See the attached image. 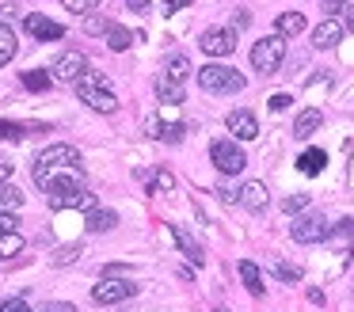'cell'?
I'll use <instances>...</instances> for the list:
<instances>
[{
  "instance_id": "obj_25",
  "label": "cell",
  "mask_w": 354,
  "mask_h": 312,
  "mask_svg": "<svg viewBox=\"0 0 354 312\" xmlns=\"http://www.w3.org/2000/svg\"><path fill=\"white\" fill-rule=\"evenodd\" d=\"M80 255H84V248H80V244H65V248L54 251V266H69V263H77Z\"/></svg>"
},
{
  "instance_id": "obj_27",
  "label": "cell",
  "mask_w": 354,
  "mask_h": 312,
  "mask_svg": "<svg viewBox=\"0 0 354 312\" xmlns=\"http://www.w3.org/2000/svg\"><path fill=\"white\" fill-rule=\"evenodd\" d=\"M24 88H27V91H46V88H50V73H39V68L24 73Z\"/></svg>"
},
{
  "instance_id": "obj_15",
  "label": "cell",
  "mask_w": 354,
  "mask_h": 312,
  "mask_svg": "<svg viewBox=\"0 0 354 312\" xmlns=\"http://www.w3.org/2000/svg\"><path fill=\"white\" fill-rule=\"evenodd\" d=\"M171 240H176V244H179V251H183V255H187V259H191V263H194V266H202V259H206V255H202V244H198V240H194V236H191V232H187V228H183V225H171Z\"/></svg>"
},
{
  "instance_id": "obj_11",
  "label": "cell",
  "mask_w": 354,
  "mask_h": 312,
  "mask_svg": "<svg viewBox=\"0 0 354 312\" xmlns=\"http://www.w3.org/2000/svg\"><path fill=\"white\" fill-rule=\"evenodd\" d=\"M225 126H229V134L236 137V141H255V137H259V122H255L252 111H232Z\"/></svg>"
},
{
  "instance_id": "obj_8",
  "label": "cell",
  "mask_w": 354,
  "mask_h": 312,
  "mask_svg": "<svg viewBox=\"0 0 354 312\" xmlns=\"http://www.w3.org/2000/svg\"><path fill=\"white\" fill-rule=\"evenodd\" d=\"M232 50H236V30H229V27L202 30V53H209V57H229Z\"/></svg>"
},
{
  "instance_id": "obj_17",
  "label": "cell",
  "mask_w": 354,
  "mask_h": 312,
  "mask_svg": "<svg viewBox=\"0 0 354 312\" xmlns=\"http://www.w3.org/2000/svg\"><path fill=\"white\" fill-rule=\"evenodd\" d=\"M138 179L149 187V194H160V190H171V187H176V175L164 172V167H156V172H138Z\"/></svg>"
},
{
  "instance_id": "obj_5",
  "label": "cell",
  "mask_w": 354,
  "mask_h": 312,
  "mask_svg": "<svg viewBox=\"0 0 354 312\" xmlns=\"http://www.w3.org/2000/svg\"><path fill=\"white\" fill-rule=\"evenodd\" d=\"M209 160L217 164V172L221 175H240L248 167V156H244V149H240L232 137H221V141H214L209 145Z\"/></svg>"
},
{
  "instance_id": "obj_6",
  "label": "cell",
  "mask_w": 354,
  "mask_h": 312,
  "mask_svg": "<svg viewBox=\"0 0 354 312\" xmlns=\"http://www.w3.org/2000/svg\"><path fill=\"white\" fill-rule=\"evenodd\" d=\"M290 236L297 244H320V240H328V236H331V225L320 217V213H305L301 221H293V225H290Z\"/></svg>"
},
{
  "instance_id": "obj_10",
  "label": "cell",
  "mask_w": 354,
  "mask_h": 312,
  "mask_svg": "<svg viewBox=\"0 0 354 312\" xmlns=\"http://www.w3.org/2000/svg\"><path fill=\"white\" fill-rule=\"evenodd\" d=\"M24 27H27V35H31V38H39V42H57V38L65 35V27H62V23L46 19V15H39V12L24 15Z\"/></svg>"
},
{
  "instance_id": "obj_37",
  "label": "cell",
  "mask_w": 354,
  "mask_h": 312,
  "mask_svg": "<svg viewBox=\"0 0 354 312\" xmlns=\"http://www.w3.org/2000/svg\"><path fill=\"white\" fill-rule=\"evenodd\" d=\"M187 4H191V0H164V12H168V15L171 12H183Z\"/></svg>"
},
{
  "instance_id": "obj_22",
  "label": "cell",
  "mask_w": 354,
  "mask_h": 312,
  "mask_svg": "<svg viewBox=\"0 0 354 312\" xmlns=\"http://www.w3.org/2000/svg\"><path fill=\"white\" fill-rule=\"evenodd\" d=\"M16 50H19V38H16V30H12L8 23H0V68H4L12 57H16Z\"/></svg>"
},
{
  "instance_id": "obj_31",
  "label": "cell",
  "mask_w": 354,
  "mask_h": 312,
  "mask_svg": "<svg viewBox=\"0 0 354 312\" xmlns=\"http://www.w3.org/2000/svg\"><path fill=\"white\" fill-rule=\"evenodd\" d=\"M16 228H19L16 213H0V236H16Z\"/></svg>"
},
{
  "instance_id": "obj_14",
  "label": "cell",
  "mask_w": 354,
  "mask_h": 312,
  "mask_svg": "<svg viewBox=\"0 0 354 312\" xmlns=\"http://www.w3.org/2000/svg\"><path fill=\"white\" fill-rule=\"evenodd\" d=\"M339 38H343V23H339V19H324L320 27L313 30V46H316V50H331V46H339Z\"/></svg>"
},
{
  "instance_id": "obj_38",
  "label": "cell",
  "mask_w": 354,
  "mask_h": 312,
  "mask_svg": "<svg viewBox=\"0 0 354 312\" xmlns=\"http://www.w3.org/2000/svg\"><path fill=\"white\" fill-rule=\"evenodd\" d=\"M290 107V95H270V111H286Z\"/></svg>"
},
{
  "instance_id": "obj_26",
  "label": "cell",
  "mask_w": 354,
  "mask_h": 312,
  "mask_svg": "<svg viewBox=\"0 0 354 312\" xmlns=\"http://www.w3.org/2000/svg\"><path fill=\"white\" fill-rule=\"evenodd\" d=\"M274 278H278V282H286V286H297V282H301V266L282 263V259H278V263H274Z\"/></svg>"
},
{
  "instance_id": "obj_18",
  "label": "cell",
  "mask_w": 354,
  "mask_h": 312,
  "mask_svg": "<svg viewBox=\"0 0 354 312\" xmlns=\"http://www.w3.org/2000/svg\"><path fill=\"white\" fill-rule=\"evenodd\" d=\"M236 270H240V278H244L248 293H252V297H263V289H267V286H263V270H259V266H255L252 259H240Z\"/></svg>"
},
{
  "instance_id": "obj_30",
  "label": "cell",
  "mask_w": 354,
  "mask_h": 312,
  "mask_svg": "<svg viewBox=\"0 0 354 312\" xmlns=\"http://www.w3.org/2000/svg\"><path fill=\"white\" fill-rule=\"evenodd\" d=\"M0 141H24V126H19V122L0 118Z\"/></svg>"
},
{
  "instance_id": "obj_24",
  "label": "cell",
  "mask_w": 354,
  "mask_h": 312,
  "mask_svg": "<svg viewBox=\"0 0 354 312\" xmlns=\"http://www.w3.org/2000/svg\"><path fill=\"white\" fill-rule=\"evenodd\" d=\"M130 42H133V35H130V30H126V27H118V23H115V27L107 30V46H111V50H115V53L130 50Z\"/></svg>"
},
{
  "instance_id": "obj_41",
  "label": "cell",
  "mask_w": 354,
  "mask_h": 312,
  "mask_svg": "<svg viewBox=\"0 0 354 312\" xmlns=\"http://www.w3.org/2000/svg\"><path fill=\"white\" fill-rule=\"evenodd\" d=\"M324 8H328V12H339V8H343L346 12V0H324Z\"/></svg>"
},
{
  "instance_id": "obj_42",
  "label": "cell",
  "mask_w": 354,
  "mask_h": 312,
  "mask_svg": "<svg viewBox=\"0 0 354 312\" xmlns=\"http://www.w3.org/2000/svg\"><path fill=\"white\" fill-rule=\"evenodd\" d=\"M343 30H354V8H346V15H343Z\"/></svg>"
},
{
  "instance_id": "obj_44",
  "label": "cell",
  "mask_w": 354,
  "mask_h": 312,
  "mask_svg": "<svg viewBox=\"0 0 354 312\" xmlns=\"http://www.w3.org/2000/svg\"><path fill=\"white\" fill-rule=\"evenodd\" d=\"M351 255H354V251H351Z\"/></svg>"
},
{
  "instance_id": "obj_36",
  "label": "cell",
  "mask_w": 354,
  "mask_h": 312,
  "mask_svg": "<svg viewBox=\"0 0 354 312\" xmlns=\"http://www.w3.org/2000/svg\"><path fill=\"white\" fill-rule=\"evenodd\" d=\"M351 232H354V217H343L335 228H331V236H351Z\"/></svg>"
},
{
  "instance_id": "obj_9",
  "label": "cell",
  "mask_w": 354,
  "mask_h": 312,
  "mask_svg": "<svg viewBox=\"0 0 354 312\" xmlns=\"http://www.w3.org/2000/svg\"><path fill=\"white\" fill-rule=\"evenodd\" d=\"M50 73H54V80H65V84H77L80 76L88 73V57L80 50H69V53H62V57L54 61V68H50Z\"/></svg>"
},
{
  "instance_id": "obj_23",
  "label": "cell",
  "mask_w": 354,
  "mask_h": 312,
  "mask_svg": "<svg viewBox=\"0 0 354 312\" xmlns=\"http://www.w3.org/2000/svg\"><path fill=\"white\" fill-rule=\"evenodd\" d=\"M16 205H24V194L12 183H0V213H12Z\"/></svg>"
},
{
  "instance_id": "obj_33",
  "label": "cell",
  "mask_w": 354,
  "mask_h": 312,
  "mask_svg": "<svg viewBox=\"0 0 354 312\" xmlns=\"http://www.w3.org/2000/svg\"><path fill=\"white\" fill-rule=\"evenodd\" d=\"M305 205H308V194H290V198L282 202V210H286V213H301Z\"/></svg>"
},
{
  "instance_id": "obj_32",
  "label": "cell",
  "mask_w": 354,
  "mask_h": 312,
  "mask_svg": "<svg viewBox=\"0 0 354 312\" xmlns=\"http://www.w3.org/2000/svg\"><path fill=\"white\" fill-rule=\"evenodd\" d=\"M62 4L69 8V12H88V15H92V8H100L103 0H62Z\"/></svg>"
},
{
  "instance_id": "obj_1",
  "label": "cell",
  "mask_w": 354,
  "mask_h": 312,
  "mask_svg": "<svg viewBox=\"0 0 354 312\" xmlns=\"http://www.w3.org/2000/svg\"><path fill=\"white\" fill-rule=\"evenodd\" d=\"M65 172H80V152L73 145H50L35 156V183L39 187H50V179Z\"/></svg>"
},
{
  "instance_id": "obj_21",
  "label": "cell",
  "mask_w": 354,
  "mask_h": 312,
  "mask_svg": "<svg viewBox=\"0 0 354 312\" xmlns=\"http://www.w3.org/2000/svg\"><path fill=\"white\" fill-rule=\"evenodd\" d=\"M115 225H118V213L115 210H100V205H95V210L88 213V221H84L88 232H107V228H115Z\"/></svg>"
},
{
  "instance_id": "obj_19",
  "label": "cell",
  "mask_w": 354,
  "mask_h": 312,
  "mask_svg": "<svg viewBox=\"0 0 354 312\" xmlns=\"http://www.w3.org/2000/svg\"><path fill=\"white\" fill-rule=\"evenodd\" d=\"M324 164H328V152H324V149H305L297 156V172L301 175H320Z\"/></svg>"
},
{
  "instance_id": "obj_34",
  "label": "cell",
  "mask_w": 354,
  "mask_h": 312,
  "mask_svg": "<svg viewBox=\"0 0 354 312\" xmlns=\"http://www.w3.org/2000/svg\"><path fill=\"white\" fill-rule=\"evenodd\" d=\"M0 312H31V309H27L24 297H8V301H0Z\"/></svg>"
},
{
  "instance_id": "obj_35",
  "label": "cell",
  "mask_w": 354,
  "mask_h": 312,
  "mask_svg": "<svg viewBox=\"0 0 354 312\" xmlns=\"http://www.w3.org/2000/svg\"><path fill=\"white\" fill-rule=\"evenodd\" d=\"M39 312H77V304H69V301H46Z\"/></svg>"
},
{
  "instance_id": "obj_3",
  "label": "cell",
  "mask_w": 354,
  "mask_h": 312,
  "mask_svg": "<svg viewBox=\"0 0 354 312\" xmlns=\"http://www.w3.org/2000/svg\"><path fill=\"white\" fill-rule=\"evenodd\" d=\"M198 84H202V91H209V95H232V91H244V76L236 73V68H229V65H202V73H198Z\"/></svg>"
},
{
  "instance_id": "obj_4",
  "label": "cell",
  "mask_w": 354,
  "mask_h": 312,
  "mask_svg": "<svg viewBox=\"0 0 354 312\" xmlns=\"http://www.w3.org/2000/svg\"><path fill=\"white\" fill-rule=\"evenodd\" d=\"M286 61V38L282 35H267L252 46V65L259 68L263 76L267 73H278V65Z\"/></svg>"
},
{
  "instance_id": "obj_28",
  "label": "cell",
  "mask_w": 354,
  "mask_h": 312,
  "mask_svg": "<svg viewBox=\"0 0 354 312\" xmlns=\"http://www.w3.org/2000/svg\"><path fill=\"white\" fill-rule=\"evenodd\" d=\"M111 27H115V23H111L107 15H95V12L84 19V30H88V35H107Z\"/></svg>"
},
{
  "instance_id": "obj_12",
  "label": "cell",
  "mask_w": 354,
  "mask_h": 312,
  "mask_svg": "<svg viewBox=\"0 0 354 312\" xmlns=\"http://www.w3.org/2000/svg\"><path fill=\"white\" fill-rule=\"evenodd\" d=\"M156 99L164 107H179L183 103V80H176L171 73H160L156 76Z\"/></svg>"
},
{
  "instance_id": "obj_20",
  "label": "cell",
  "mask_w": 354,
  "mask_h": 312,
  "mask_svg": "<svg viewBox=\"0 0 354 312\" xmlns=\"http://www.w3.org/2000/svg\"><path fill=\"white\" fill-rule=\"evenodd\" d=\"M301 30H305V15H301V12H282V15H278L274 35H282V38H297Z\"/></svg>"
},
{
  "instance_id": "obj_43",
  "label": "cell",
  "mask_w": 354,
  "mask_h": 312,
  "mask_svg": "<svg viewBox=\"0 0 354 312\" xmlns=\"http://www.w3.org/2000/svg\"><path fill=\"white\" fill-rule=\"evenodd\" d=\"M214 312H229V309H214Z\"/></svg>"
},
{
  "instance_id": "obj_39",
  "label": "cell",
  "mask_w": 354,
  "mask_h": 312,
  "mask_svg": "<svg viewBox=\"0 0 354 312\" xmlns=\"http://www.w3.org/2000/svg\"><path fill=\"white\" fill-rule=\"evenodd\" d=\"M12 179V164L8 160H0V183H8Z\"/></svg>"
},
{
  "instance_id": "obj_16",
  "label": "cell",
  "mask_w": 354,
  "mask_h": 312,
  "mask_svg": "<svg viewBox=\"0 0 354 312\" xmlns=\"http://www.w3.org/2000/svg\"><path fill=\"white\" fill-rule=\"evenodd\" d=\"M320 122H324V114L316 111V107H305V111L293 118V137H301V141H305V137H313L316 129H320Z\"/></svg>"
},
{
  "instance_id": "obj_13",
  "label": "cell",
  "mask_w": 354,
  "mask_h": 312,
  "mask_svg": "<svg viewBox=\"0 0 354 312\" xmlns=\"http://www.w3.org/2000/svg\"><path fill=\"white\" fill-rule=\"evenodd\" d=\"M236 202L244 205L248 213H263L267 210V187H263V183H244V187L236 190Z\"/></svg>"
},
{
  "instance_id": "obj_29",
  "label": "cell",
  "mask_w": 354,
  "mask_h": 312,
  "mask_svg": "<svg viewBox=\"0 0 354 312\" xmlns=\"http://www.w3.org/2000/svg\"><path fill=\"white\" fill-rule=\"evenodd\" d=\"M24 251V236H0V259H8V255H19Z\"/></svg>"
},
{
  "instance_id": "obj_40",
  "label": "cell",
  "mask_w": 354,
  "mask_h": 312,
  "mask_svg": "<svg viewBox=\"0 0 354 312\" xmlns=\"http://www.w3.org/2000/svg\"><path fill=\"white\" fill-rule=\"evenodd\" d=\"M126 4H130V12H145V8L153 4V0H126Z\"/></svg>"
},
{
  "instance_id": "obj_7",
  "label": "cell",
  "mask_w": 354,
  "mask_h": 312,
  "mask_svg": "<svg viewBox=\"0 0 354 312\" xmlns=\"http://www.w3.org/2000/svg\"><path fill=\"white\" fill-rule=\"evenodd\" d=\"M133 293H138V286L126 282V278H103L100 286H92V301L95 304H122V301H130Z\"/></svg>"
},
{
  "instance_id": "obj_2",
  "label": "cell",
  "mask_w": 354,
  "mask_h": 312,
  "mask_svg": "<svg viewBox=\"0 0 354 312\" xmlns=\"http://www.w3.org/2000/svg\"><path fill=\"white\" fill-rule=\"evenodd\" d=\"M73 88H77L80 103H88L92 111H100V114H111V111L118 107V99H115V91H111V84L103 80V73H95V68H88V73L80 76Z\"/></svg>"
}]
</instances>
